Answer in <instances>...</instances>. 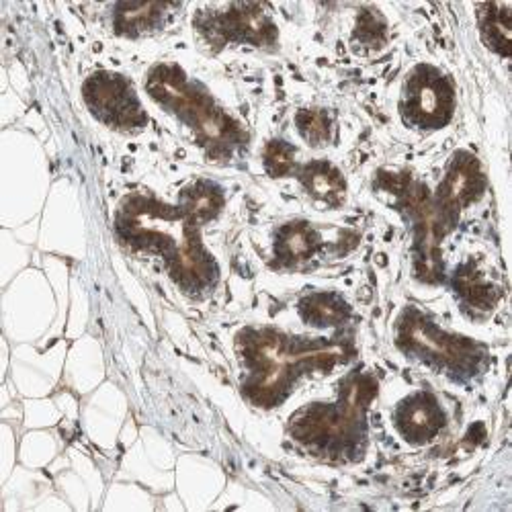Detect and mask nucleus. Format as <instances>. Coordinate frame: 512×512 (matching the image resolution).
Instances as JSON below:
<instances>
[{
  "label": "nucleus",
  "mask_w": 512,
  "mask_h": 512,
  "mask_svg": "<svg viewBox=\"0 0 512 512\" xmlns=\"http://www.w3.org/2000/svg\"><path fill=\"white\" fill-rule=\"evenodd\" d=\"M117 234L136 248L164 256L170 275L189 291H203L218 279V269L199 240V222L181 207L150 197L127 199L117 213Z\"/></svg>",
  "instance_id": "f257e3e1"
},
{
  "label": "nucleus",
  "mask_w": 512,
  "mask_h": 512,
  "mask_svg": "<svg viewBox=\"0 0 512 512\" xmlns=\"http://www.w3.org/2000/svg\"><path fill=\"white\" fill-rule=\"evenodd\" d=\"M238 351L248 369L244 396L263 408L277 406L297 379L330 371L351 355V347L332 340L293 338L277 330H246L238 338Z\"/></svg>",
  "instance_id": "f03ea898"
},
{
  "label": "nucleus",
  "mask_w": 512,
  "mask_h": 512,
  "mask_svg": "<svg viewBox=\"0 0 512 512\" xmlns=\"http://www.w3.org/2000/svg\"><path fill=\"white\" fill-rule=\"evenodd\" d=\"M377 394L373 377L357 373L349 377L330 404H314L293 416L291 437L332 459L355 457L365 443L367 408Z\"/></svg>",
  "instance_id": "7ed1b4c3"
},
{
  "label": "nucleus",
  "mask_w": 512,
  "mask_h": 512,
  "mask_svg": "<svg viewBox=\"0 0 512 512\" xmlns=\"http://www.w3.org/2000/svg\"><path fill=\"white\" fill-rule=\"evenodd\" d=\"M148 93L189 125L199 144L216 158H230L246 144L242 127L226 115L199 84L191 82L177 66H156L148 80Z\"/></svg>",
  "instance_id": "20e7f679"
},
{
  "label": "nucleus",
  "mask_w": 512,
  "mask_h": 512,
  "mask_svg": "<svg viewBox=\"0 0 512 512\" xmlns=\"http://www.w3.org/2000/svg\"><path fill=\"white\" fill-rule=\"evenodd\" d=\"M396 340L408 355L457 377L476 375L484 365V349L474 340L441 330L416 310H408L402 316Z\"/></svg>",
  "instance_id": "39448f33"
},
{
  "label": "nucleus",
  "mask_w": 512,
  "mask_h": 512,
  "mask_svg": "<svg viewBox=\"0 0 512 512\" xmlns=\"http://www.w3.org/2000/svg\"><path fill=\"white\" fill-rule=\"evenodd\" d=\"M197 31L211 48L228 44L273 46L277 41V27L261 5L234 3L222 9L205 11L195 21Z\"/></svg>",
  "instance_id": "423d86ee"
},
{
  "label": "nucleus",
  "mask_w": 512,
  "mask_h": 512,
  "mask_svg": "<svg viewBox=\"0 0 512 512\" xmlns=\"http://www.w3.org/2000/svg\"><path fill=\"white\" fill-rule=\"evenodd\" d=\"M453 109V89L441 72L422 66L408 78L402 113L410 123L424 130H437L449 123Z\"/></svg>",
  "instance_id": "0eeeda50"
},
{
  "label": "nucleus",
  "mask_w": 512,
  "mask_h": 512,
  "mask_svg": "<svg viewBox=\"0 0 512 512\" xmlns=\"http://www.w3.org/2000/svg\"><path fill=\"white\" fill-rule=\"evenodd\" d=\"M84 101L97 119L117 127V130H136L146 123V113L125 78L99 72L84 82Z\"/></svg>",
  "instance_id": "6e6552de"
},
{
  "label": "nucleus",
  "mask_w": 512,
  "mask_h": 512,
  "mask_svg": "<svg viewBox=\"0 0 512 512\" xmlns=\"http://www.w3.org/2000/svg\"><path fill=\"white\" fill-rule=\"evenodd\" d=\"M484 191V173L472 154H457L433 199L443 224L451 230L463 207L476 201Z\"/></svg>",
  "instance_id": "1a4fd4ad"
},
{
  "label": "nucleus",
  "mask_w": 512,
  "mask_h": 512,
  "mask_svg": "<svg viewBox=\"0 0 512 512\" xmlns=\"http://www.w3.org/2000/svg\"><path fill=\"white\" fill-rule=\"evenodd\" d=\"M445 412L431 394H416L404 400L396 412L400 435L414 445L433 441L445 426Z\"/></svg>",
  "instance_id": "9d476101"
},
{
  "label": "nucleus",
  "mask_w": 512,
  "mask_h": 512,
  "mask_svg": "<svg viewBox=\"0 0 512 512\" xmlns=\"http://www.w3.org/2000/svg\"><path fill=\"white\" fill-rule=\"evenodd\" d=\"M318 248H320V236L306 222H295L281 228L275 242L277 261L285 267H293L308 261Z\"/></svg>",
  "instance_id": "9b49d317"
},
{
  "label": "nucleus",
  "mask_w": 512,
  "mask_h": 512,
  "mask_svg": "<svg viewBox=\"0 0 512 512\" xmlns=\"http://www.w3.org/2000/svg\"><path fill=\"white\" fill-rule=\"evenodd\" d=\"M300 181L308 193L320 201L338 205L347 195V183L338 170L328 162H312L300 170Z\"/></svg>",
  "instance_id": "f8f14e48"
},
{
  "label": "nucleus",
  "mask_w": 512,
  "mask_h": 512,
  "mask_svg": "<svg viewBox=\"0 0 512 512\" xmlns=\"http://www.w3.org/2000/svg\"><path fill=\"white\" fill-rule=\"evenodd\" d=\"M170 5L166 3H121L115 7V31L121 35H142L162 23Z\"/></svg>",
  "instance_id": "ddd939ff"
},
{
  "label": "nucleus",
  "mask_w": 512,
  "mask_h": 512,
  "mask_svg": "<svg viewBox=\"0 0 512 512\" xmlns=\"http://www.w3.org/2000/svg\"><path fill=\"white\" fill-rule=\"evenodd\" d=\"M480 29L486 44L500 56H510L512 37V5L492 3L480 7Z\"/></svg>",
  "instance_id": "4468645a"
},
{
  "label": "nucleus",
  "mask_w": 512,
  "mask_h": 512,
  "mask_svg": "<svg viewBox=\"0 0 512 512\" xmlns=\"http://www.w3.org/2000/svg\"><path fill=\"white\" fill-rule=\"evenodd\" d=\"M453 285L461 300L467 306H472L474 310L486 312V310H492L498 302V289L490 281H486L478 271V267L474 265L461 267L455 273Z\"/></svg>",
  "instance_id": "2eb2a0df"
},
{
  "label": "nucleus",
  "mask_w": 512,
  "mask_h": 512,
  "mask_svg": "<svg viewBox=\"0 0 512 512\" xmlns=\"http://www.w3.org/2000/svg\"><path fill=\"white\" fill-rule=\"evenodd\" d=\"M300 314L308 324L328 328V326L345 324L351 316V310L345 304V300H340L338 295L316 293V295L304 297L300 302Z\"/></svg>",
  "instance_id": "dca6fc26"
},
{
  "label": "nucleus",
  "mask_w": 512,
  "mask_h": 512,
  "mask_svg": "<svg viewBox=\"0 0 512 512\" xmlns=\"http://www.w3.org/2000/svg\"><path fill=\"white\" fill-rule=\"evenodd\" d=\"M222 205H224V195L216 185L211 183H197L183 193V207L199 224H205L216 218Z\"/></svg>",
  "instance_id": "f3484780"
},
{
  "label": "nucleus",
  "mask_w": 512,
  "mask_h": 512,
  "mask_svg": "<svg viewBox=\"0 0 512 512\" xmlns=\"http://www.w3.org/2000/svg\"><path fill=\"white\" fill-rule=\"evenodd\" d=\"M297 130H300L302 138L312 146H322L332 136V121L326 111L318 109H306L297 113Z\"/></svg>",
  "instance_id": "a211bd4d"
},
{
  "label": "nucleus",
  "mask_w": 512,
  "mask_h": 512,
  "mask_svg": "<svg viewBox=\"0 0 512 512\" xmlns=\"http://www.w3.org/2000/svg\"><path fill=\"white\" fill-rule=\"evenodd\" d=\"M295 166V150L287 142L273 140L265 150V168L271 177H285Z\"/></svg>",
  "instance_id": "6ab92c4d"
},
{
  "label": "nucleus",
  "mask_w": 512,
  "mask_h": 512,
  "mask_svg": "<svg viewBox=\"0 0 512 512\" xmlns=\"http://www.w3.org/2000/svg\"><path fill=\"white\" fill-rule=\"evenodd\" d=\"M355 39H359L367 48H379L383 44V39H386V23H383V19L377 13L365 11L359 17Z\"/></svg>",
  "instance_id": "aec40b11"
}]
</instances>
